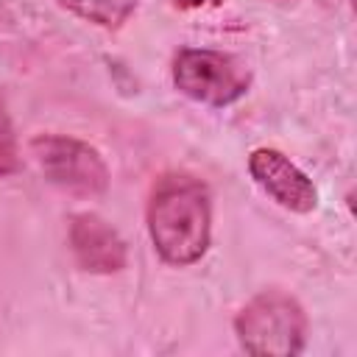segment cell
<instances>
[{"label": "cell", "instance_id": "9", "mask_svg": "<svg viewBox=\"0 0 357 357\" xmlns=\"http://www.w3.org/2000/svg\"><path fill=\"white\" fill-rule=\"evenodd\" d=\"M226 0H173V6L178 8H204V6H220Z\"/></svg>", "mask_w": 357, "mask_h": 357}, {"label": "cell", "instance_id": "8", "mask_svg": "<svg viewBox=\"0 0 357 357\" xmlns=\"http://www.w3.org/2000/svg\"><path fill=\"white\" fill-rule=\"evenodd\" d=\"M20 170V148L17 134L8 120V114L0 109V176H11Z\"/></svg>", "mask_w": 357, "mask_h": 357}, {"label": "cell", "instance_id": "7", "mask_svg": "<svg viewBox=\"0 0 357 357\" xmlns=\"http://www.w3.org/2000/svg\"><path fill=\"white\" fill-rule=\"evenodd\" d=\"M70 14L100 28H120L139 6V0H56Z\"/></svg>", "mask_w": 357, "mask_h": 357}, {"label": "cell", "instance_id": "4", "mask_svg": "<svg viewBox=\"0 0 357 357\" xmlns=\"http://www.w3.org/2000/svg\"><path fill=\"white\" fill-rule=\"evenodd\" d=\"M173 84L181 95L198 103L229 106L248 92L251 70L231 53L187 47L173 61Z\"/></svg>", "mask_w": 357, "mask_h": 357}, {"label": "cell", "instance_id": "1", "mask_svg": "<svg viewBox=\"0 0 357 357\" xmlns=\"http://www.w3.org/2000/svg\"><path fill=\"white\" fill-rule=\"evenodd\" d=\"M209 192L192 176H165L148 204V231L170 265H192L209 248Z\"/></svg>", "mask_w": 357, "mask_h": 357}, {"label": "cell", "instance_id": "3", "mask_svg": "<svg viewBox=\"0 0 357 357\" xmlns=\"http://www.w3.org/2000/svg\"><path fill=\"white\" fill-rule=\"evenodd\" d=\"M31 153L45 178L70 195L95 198L109 187V167L103 156L75 137L39 134L31 139Z\"/></svg>", "mask_w": 357, "mask_h": 357}, {"label": "cell", "instance_id": "5", "mask_svg": "<svg viewBox=\"0 0 357 357\" xmlns=\"http://www.w3.org/2000/svg\"><path fill=\"white\" fill-rule=\"evenodd\" d=\"M248 173L279 206H284L290 212L307 215L318 206L315 184L307 178L304 170H298L276 148H257L248 156Z\"/></svg>", "mask_w": 357, "mask_h": 357}, {"label": "cell", "instance_id": "2", "mask_svg": "<svg viewBox=\"0 0 357 357\" xmlns=\"http://www.w3.org/2000/svg\"><path fill=\"white\" fill-rule=\"evenodd\" d=\"M234 329L240 346L248 354L293 357L304 349L307 315L293 296L282 290H265L240 310Z\"/></svg>", "mask_w": 357, "mask_h": 357}, {"label": "cell", "instance_id": "6", "mask_svg": "<svg viewBox=\"0 0 357 357\" xmlns=\"http://www.w3.org/2000/svg\"><path fill=\"white\" fill-rule=\"evenodd\" d=\"M70 248L75 254V262L89 273H117L128 259L123 237L95 212L73 215Z\"/></svg>", "mask_w": 357, "mask_h": 357}]
</instances>
